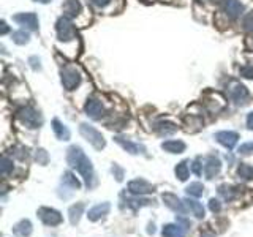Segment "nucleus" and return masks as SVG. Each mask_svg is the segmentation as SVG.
<instances>
[{
	"label": "nucleus",
	"mask_w": 253,
	"mask_h": 237,
	"mask_svg": "<svg viewBox=\"0 0 253 237\" xmlns=\"http://www.w3.org/2000/svg\"><path fill=\"white\" fill-rule=\"evenodd\" d=\"M67 162L72 168L78 169L79 174L84 177L86 185L90 188L93 185V168H92L90 160L84 155V152H82L81 147H78V146L70 147L68 152H67Z\"/></svg>",
	"instance_id": "obj_1"
},
{
	"label": "nucleus",
	"mask_w": 253,
	"mask_h": 237,
	"mask_svg": "<svg viewBox=\"0 0 253 237\" xmlns=\"http://www.w3.org/2000/svg\"><path fill=\"white\" fill-rule=\"evenodd\" d=\"M79 133L82 134V136H84V139L87 141V143H90L97 150H101L106 146L103 134H101L97 128H93L92 125L81 124L79 125Z\"/></svg>",
	"instance_id": "obj_2"
},
{
	"label": "nucleus",
	"mask_w": 253,
	"mask_h": 237,
	"mask_svg": "<svg viewBox=\"0 0 253 237\" xmlns=\"http://www.w3.org/2000/svg\"><path fill=\"white\" fill-rule=\"evenodd\" d=\"M18 119L27 128H40L43 124V119L35 108L32 106H24L18 111Z\"/></svg>",
	"instance_id": "obj_3"
},
{
	"label": "nucleus",
	"mask_w": 253,
	"mask_h": 237,
	"mask_svg": "<svg viewBox=\"0 0 253 237\" xmlns=\"http://www.w3.org/2000/svg\"><path fill=\"white\" fill-rule=\"evenodd\" d=\"M55 32H57V38H59L60 41H70L73 40V38H76V29L72 22V19L65 16L57 19Z\"/></svg>",
	"instance_id": "obj_4"
},
{
	"label": "nucleus",
	"mask_w": 253,
	"mask_h": 237,
	"mask_svg": "<svg viewBox=\"0 0 253 237\" xmlns=\"http://www.w3.org/2000/svg\"><path fill=\"white\" fill-rule=\"evenodd\" d=\"M228 97H230L236 105H245L247 100L250 97V92L244 84L234 81L228 86Z\"/></svg>",
	"instance_id": "obj_5"
},
{
	"label": "nucleus",
	"mask_w": 253,
	"mask_h": 237,
	"mask_svg": "<svg viewBox=\"0 0 253 237\" xmlns=\"http://www.w3.org/2000/svg\"><path fill=\"white\" fill-rule=\"evenodd\" d=\"M60 79L62 86L67 89V91H73L79 86L81 82V73L74 67H67L60 72Z\"/></svg>",
	"instance_id": "obj_6"
},
{
	"label": "nucleus",
	"mask_w": 253,
	"mask_h": 237,
	"mask_svg": "<svg viewBox=\"0 0 253 237\" xmlns=\"http://www.w3.org/2000/svg\"><path fill=\"white\" fill-rule=\"evenodd\" d=\"M38 217L40 220L48 226H57L62 223V215L60 212H57L54 209H49V207H40L38 209Z\"/></svg>",
	"instance_id": "obj_7"
},
{
	"label": "nucleus",
	"mask_w": 253,
	"mask_h": 237,
	"mask_svg": "<svg viewBox=\"0 0 253 237\" xmlns=\"http://www.w3.org/2000/svg\"><path fill=\"white\" fill-rule=\"evenodd\" d=\"M128 191L133 195H147V193H154L155 191V187L152 183H149L147 181H144V179H135V181H131L128 183Z\"/></svg>",
	"instance_id": "obj_8"
},
{
	"label": "nucleus",
	"mask_w": 253,
	"mask_h": 237,
	"mask_svg": "<svg viewBox=\"0 0 253 237\" xmlns=\"http://www.w3.org/2000/svg\"><path fill=\"white\" fill-rule=\"evenodd\" d=\"M13 21L18 22L19 25H24L29 30H38V18L35 13H19V15L13 16Z\"/></svg>",
	"instance_id": "obj_9"
},
{
	"label": "nucleus",
	"mask_w": 253,
	"mask_h": 237,
	"mask_svg": "<svg viewBox=\"0 0 253 237\" xmlns=\"http://www.w3.org/2000/svg\"><path fill=\"white\" fill-rule=\"evenodd\" d=\"M84 111L89 117L95 119V120H98L105 116V106L101 105V101L97 98H89L86 106H84Z\"/></svg>",
	"instance_id": "obj_10"
},
{
	"label": "nucleus",
	"mask_w": 253,
	"mask_h": 237,
	"mask_svg": "<svg viewBox=\"0 0 253 237\" xmlns=\"http://www.w3.org/2000/svg\"><path fill=\"white\" fill-rule=\"evenodd\" d=\"M215 139H217V143L226 147L228 150H233L239 141V134L236 131H218L215 134Z\"/></svg>",
	"instance_id": "obj_11"
},
{
	"label": "nucleus",
	"mask_w": 253,
	"mask_h": 237,
	"mask_svg": "<svg viewBox=\"0 0 253 237\" xmlns=\"http://www.w3.org/2000/svg\"><path fill=\"white\" fill-rule=\"evenodd\" d=\"M223 11L230 19H237L244 11V5L239 0H223Z\"/></svg>",
	"instance_id": "obj_12"
},
{
	"label": "nucleus",
	"mask_w": 253,
	"mask_h": 237,
	"mask_svg": "<svg viewBox=\"0 0 253 237\" xmlns=\"http://www.w3.org/2000/svg\"><path fill=\"white\" fill-rule=\"evenodd\" d=\"M114 141H116V143L122 147V149H125L128 153H133V155L145 152V149L141 144H136V143H133V141H128V139H125L122 136H116V138H114Z\"/></svg>",
	"instance_id": "obj_13"
},
{
	"label": "nucleus",
	"mask_w": 253,
	"mask_h": 237,
	"mask_svg": "<svg viewBox=\"0 0 253 237\" xmlns=\"http://www.w3.org/2000/svg\"><path fill=\"white\" fill-rule=\"evenodd\" d=\"M221 169V162L217 157H207L204 163V174L207 179H214Z\"/></svg>",
	"instance_id": "obj_14"
},
{
	"label": "nucleus",
	"mask_w": 253,
	"mask_h": 237,
	"mask_svg": "<svg viewBox=\"0 0 253 237\" xmlns=\"http://www.w3.org/2000/svg\"><path fill=\"white\" fill-rule=\"evenodd\" d=\"M162 198H163L164 204H166L171 210H174V212H179V214H185V206H183V202L176 195H173V193H163Z\"/></svg>",
	"instance_id": "obj_15"
},
{
	"label": "nucleus",
	"mask_w": 253,
	"mask_h": 237,
	"mask_svg": "<svg viewBox=\"0 0 253 237\" xmlns=\"http://www.w3.org/2000/svg\"><path fill=\"white\" fill-rule=\"evenodd\" d=\"M109 209H111L109 202L97 204V206L89 210V214H87L89 220H90V221H97V220H100V219H103V217L108 215V212H109Z\"/></svg>",
	"instance_id": "obj_16"
},
{
	"label": "nucleus",
	"mask_w": 253,
	"mask_h": 237,
	"mask_svg": "<svg viewBox=\"0 0 253 237\" xmlns=\"http://www.w3.org/2000/svg\"><path fill=\"white\" fill-rule=\"evenodd\" d=\"M79 11H81L79 0H65V3H63V16L72 19L74 16H78Z\"/></svg>",
	"instance_id": "obj_17"
},
{
	"label": "nucleus",
	"mask_w": 253,
	"mask_h": 237,
	"mask_svg": "<svg viewBox=\"0 0 253 237\" xmlns=\"http://www.w3.org/2000/svg\"><path fill=\"white\" fill-rule=\"evenodd\" d=\"M154 130L158 134H162V136H166V134H173L177 130V127H176V124H173V122H169V120H160L155 124Z\"/></svg>",
	"instance_id": "obj_18"
},
{
	"label": "nucleus",
	"mask_w": 253,
	"mask_h": 237,
	"mask_svg": "<svg viewBox=\"0 0 253 237\" xmlns=\"http://www.w3.org/2000/svg\"><path fill=\"white\" fill-rule=\"evenodd\" d=\"M185 143H182V141H176V139H171V141H164L162 144V149L166 150L169 153H182L185 150Z\"/></svg>",
	"instance_id": "obj_19"
},
{
	"label": "nucleus",
	"mask_w": 253,
	"mask_h": 237,
	"mask_svg": "<svg viewBox=\"0 0 253 237\" xmlns=\"http://www.w3.org/2000/svg\"><path fill=\"white\" fill-rule=\"evenodd\" d=\"M53 130L55 133V136L59 138L60 141H68L70 139V130L62 124L59 119L53 120Z\"/></svg>",
	"instance_id": "obj_20"
},
{
	"label": "nucleus",
	"mask_w": 253,
	"mask_h": 237,
	"mask_svg": "<svg viewBox=\"0 0 253 237\" xmlns=\"http://www.w3.org/2000/svg\"><path fill=\"white\" fill-rule=\"evenodd\" d=\"M162 236L163 237H183L185 236V228H182L179 225H166L163 226Z\"/></svg>",
	"instance_id": "obj_21"
},
{
	"label": "nucleus",
	"mask_w": 253,
	"mask_h": 237,
	"mask_svg": "<svg viewBox=\"0 0 253 237\" xmlns=\"http://www.w3.org/2000/svg\"><path fill=\"white\" fill-rule=\"evenodd\" d=\"M13 231H15L18 236H22V237H27L32 234V223L29 220H21L18 223V225H15V228H13Z\"/></svg>",
	"instance_id": "obj_22"
},
{
	"label": "nucleus",
	"mask_w": 253,
	"mask_h": 237,
	"mask_svg": "<svg viewBox=\"0 0 253 237\" xmlns=\"http://www.w3.org/2000/svg\"><path fill=\"white\" fill-rule=\"evenodd\" d=\"M218 195L220 196H223V200L225 201H231L234 200V196L237 195V188H234L231 187V185H220L218 187Z\"/></svg>",
	"instance_id": "obj_23"
},
{
	"label": "nucleus",
	"mask_w": 253,
	"mask_h": 237,
	"mask_svg": "<svg viewBox=\"0 0 253 237\" xmlns=\"http://www.w3.org/2000/svg\"><path fill=\"white\" fill-rule=\"evenodd\" d=\"M185 202H187L188 209L195 214L196 219H204V214L206 212H204V207H202L201 202L195 201V200H185Z\"/></svg>",
	"instance_id": "obj_24"
},
{
	"label": "nucleus",
	"mask_w": 253,
	"mask_h": 237,
	"mask_svg": "<svg viewBox=\"0 0 253 237\" xmlns=\"http://www.w3.org/2000/svg\"><path fill=\"white\" fill-rule=\"evenodd\" d=\"M237 176L244 181H253V166L247 163H240L237 168Z\"/></svg>",
	"instance_id": "obj_25"
},
{
	"label": "nucleus",
	"mask_w": 253,
	"mask_h": 237,
	"mask_svg": "<svg viewBox=\"0 0 253 237\" xmlns=\"http://www.w3.org/2000/svg\"><path fill=\"white\" fill-rule=\"evenodd\" d=\"M82 210H84V204L82 202H78L70 207V221H72V225H76V223L79 221Z\"/></svg>",
	"instance_id": "obj_26"
},
{
	"label": "nucleus",
	"mask_w": 253,
	"mask_h": 237,
	"mask_svg": "<svg viewBox=\"0 0 253 237\" xmlns=\"http://www.w3.org/2000/svg\"><path fill=\"white\" fill-rule=\"evenodd\" d=\"M176 176L179 177V181H187L188 176H190V171H188V164L187 162H181L179 164L176 166Z\"/></svg>",
	"instance_id": "obj_27"
},
{
	"label": "nucleus",
	"mask_w": 253,
	"mask_h": 237,
	"mask_svg": "<svg viewBox=\"0 0 253 237\" xmlns=\"http://www.w3.org/2000/svg\"><path fill=\"white\" fill-rule=\"evenodd\" d=\"M185 191H187V195H190V196L199 198L202 193H204V187H202V183H199V182H193V183L188 185Z\"/></svg>",
	"instance_id": "obj_28"
},
{
	"label": "nucleus",
	"mask_w": 253,
	"mask_h": 237,
	"mask_svg": "<svg viewBox=\"0 0 253 237\" xmlns=\"http://www.w3.org/2000/svg\"><path fill=\"white\" fill-rule=\"evenodd\" d=\"M62 182H63V183H67V185H70V187L74 188V190L81 188V182L74 177L73 172H65V174H63Z\"/></svg>",
	"instance_id": "obj_29"
},
{
	"label": "nucleus",
	"mask_w": 253,
	"mask_h": 237,
	"mask_svg": "<svg viewBox=\"0 0 253 237\" xmlns=\"http://www.w3.org/2000/svg\"><path fill=\"white\" fill-rule=\"evenodd\" d=\"M29 40H30V35H29V32H25V30H18L13 34V41L16 44H27Z\"/></svg>",
	"instance_id": "obj_30"
},
{
	"label": "nucleus",
	"mask_w": 253,
	"mask_h": 237,
	"mask_svg": "<svg viewBox=\"0 0 253 237\" xmlns=\"http://www.w3.org/2000/svg\"><path fill=\"white\" fill-rule=\"evenodd\" d=\"M242 29L245 32H253V11L245 13L242 18Z\"/></svg>",
	"instance_id": "obj_31"
},
{
	"label": "nucleus",
	"mask_w": 253,
	"mask_h": 237,
	"mask_svg": "<svg viewBox=\"0 0 253 237\" xmlns=\"http://www.w3.org/2000/svg\"><path fill=\"white\" fill-rule=\"evenodd\" d=\"M0 171H2L3 176L10 174V172L13 171V162H11L8 157H3L2 158V162H0Z\"/></svg>",
	"instance_id": "obj_32"
},
{
	"label": "nucleus",
	"mask_w": 253,
	"mask_h": 237,
	"mask_svg": "<svg viewBox=\"0 0 253 237\" xmlns=\"http://www.w3.org/2000/svg\"><path fill=\"white\" fill-rule=\"evenodd\" d=\"M48 160H49V157H48L46 150L40 149V150L36 152V162L40 163V164H46V163H48Z\"/></svg>",
	"instance_id": "obj_33"
},
{
	"label": "nucleus",
	"mask_w": 253,
	"mask_h": 237,
	"mask_svg": "<svg viewBox=\"0 0 253 237\" xmlns=\"http://www.w3.org/2000/svg\"><path fill=\"white\" fill-rule=\"evenodd\" d=\"M209 209H211L214 214H218L221 210V204L217 200H214V198H212V200L209 201Z\"/></svg>",
	"instance_id": "obj_34"
},
{
	"label": "nucleus",
	"mask_w": 253,
	"mask_h": 237,
	"mask_svg": "<svg viewBox=\"0 0 253 237\" xmlns=\"http://www.w3.org/2000/svg\"><path fill=\"white\" fill-rule=\"evenodd\" d=\"M240 74H242L244 78L253 79V67H250V65H247V67H242V68H240Z\"/></svg>",
	"instance_id": "obj_35"
},
{
	"label": "nucleus",
	"mask_w": 253,
	"mask_h": 237,
	"mask_svg": "<svg viewBox=\"0 0 253 237\" xmlns=\"http://www.w3.org/2000/svg\"><path fill=\"white\" fill-rule=\"evenodd\" d=\"M250 152H253V141L252 143H245V144H242L239 147V153H250Z\"/></svg>",
	"instance_id": "obj_36"
},
{
	"label": "nucleus",
	"mask_w": 253,
	"mask_h": 237,
	"mask_svg": "<svg viewBox=\"0 0 253 237\" xmlns=\"http://www.w3.org/2000/svg\"><path fill=\"white\" fill-rule=\"evenodd\" d=\"M112 172H114V174H116V179H117L119 182L124 179V169H122V168H119L117 164H114V166H112Z\"/></svg>",
	"instance_id": "obj_37"
},
{
	"label": "nucleus",
	"mask_w": 253,
	"mask_h": 237,
	"mask_svg": "<svg viewBox=\"0 0 253 237\" xmlns=\"http://www.w3.org/2000/svg\"><path fill=\"white\" fill-rule=\"evenodd\" d=\"M201 163H199V158H196L195 162H193V164H192V168H193V172L196 176H201V172H202V169H201Z\"/></svg>",
	"instance_id": "obj_38"
},
{
	"label": "nucleus",
	"mask_w": 253,
	"mask_h": 237,
	"mask_svg": "<svg viewBox=\"0 0 253 237\" xmlns=\"http://www.w3.org/2000/svg\"><path fill=\"white\" fill-rule=\"evenodd\" d=\"M89 2H90L92 5H95V6H98V8H103V6H106L108 3L111 2V0H89Z\"/></svg>",
	"instance_id": "obj_39"
},
{
	"label": "nucleus",
	"mask_w": 253,
	"mask_h": 237,
	"mask_svg": "<svg viewBox=\"0 0 253 237\" xmlns=\"http://www.w3.org/2000/svg\"><path fill=\"white\" fill-rule=\"evenodd\" d=\"M247 128L253 130V112H250L249 116H247Z\"/></svg>",
	"instance_id": "obj_40"
},
{
	"label": "nucleus",
	"mask_w": 253,
	"mask_h": 237,
	"mask_svg": "<svg viewBox=\"0 0 253 237\" xmlns=\"http://www.w3.org/2000/svg\"><path fill=\"white\" fill-rule=\"evenodd\" d=\"M30 65H32V68H34V70H40V65H36V62H40V59H36V57H30Z\"/></svg>",
	"instance_id": "obj_41"
},
{
	"label": "nucleus",
	"mask_w": 253,
	"mask_h": 237,
	"mask_svg": "<svg viewBox=\"0 0 253 237\" xmlns=\"http://www.w3.org/2000/svg\"><path fill=\"white\" fill-rule=\"evenodd\" d=\"M6 32H8V25H6V22H5V21H2V30H0V34L5 35Z\"/></svg>",
	"instance_id": "obj_42"
},
{
	"label": "nucleus",
	"mask_w": 253,
	"mask_h": 237,
	"mask_svg": "<svg viewBox=\"0 0 253 237\" xmlns=\"http://www.w3.org/2000/svg\"><path fill=\"white\" fill-rule=\"evenodd\" d=\"M34 2H40V3H49L51 0H34Z\"/></svg>",
	"instance_id": "obj_43"
}]
</instances>
